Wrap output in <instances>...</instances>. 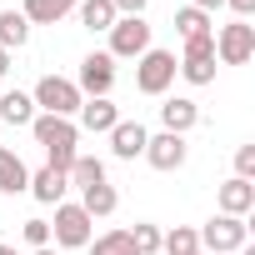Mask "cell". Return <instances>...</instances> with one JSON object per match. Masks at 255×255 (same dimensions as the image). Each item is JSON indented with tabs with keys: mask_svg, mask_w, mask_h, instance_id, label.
I'll use <instances>...</instances> for the list:
<instances>
[{
	"mask_svg": "<svg viewBox=\"0 0 255 255\" xmlns=\"http://www.w3.org/2000/svg\"><path fill=\"white\" fill-rule=\"evenodd\" d=\"M30 135H35V145L45 150V165H55V170H70V160L80 155V150H75V140H80V125H75V120L35 115V120H30Z\"/></svg>",
	"mask_w": 255,
	"mask_h": 255,
	"instance_id": "cell-1",
	"label": "cell"
},
{
	"mask_svg": "<svg viewBox=\"0 0 255 255\" xmlns=\"http://www.w3.org/2000/svg\"><path fill=\"white\" fill-rule=\"evenodd\" d=\"M50 240L60 250H85L95 240V220L80 210V200H60L55 205V220H50Z\"/></svg>",
	"mask_w": 255,
	"mask_h": 255,
	"instance_id": "cell-2",
	"label": "cell"
},
{
	"mask_svg": "<svg viewBox=\"0 0 255 255\" xmlns=\"http://www.w3.org/2000/svg\"><path fill=\"white\" fill-rule=\"evenodd\" d=\"M150 50V25H145V15H115V25H110V60H140Z\"/></svg>",
	"mask_w": 255,
	"mask_h": 255,
	"instance_id": "cell-3",
	"label": "cell"
},
{
	"mask_svg": "<svg viewBox=\"0 0 255 255\" xmlns=\"http://www.w3.org/2000/svg\"><path fill=\"white\" fill-rule=\"evenodd\" d=\"M35 105H40V115H60V120H70L75 110H80V90H75V80H65V75H40V85H35V95H30Z\"/></svg>",
	"mask_w": 255,
	"mask_h": 255,
	"instance_id": "cell-4",
	"label": "cell"
},
{
	"mask_svg": "<svg viewBox=\"0 0 255 255\" xmlns=\"http://www.w3.org/2000/svg\"><path fill=\"white\" fill-rule=\"evenodd\" d=\"M170 85H175V55L150 45V50L135 60V90H140V95H165Z\"/></svg>",
	"mask_w": 255,
	"mask_h": 255,
	"instance_id": "cell-5",
	"label": "cell"
},
{
	"mask_svg": "<svg viewBox=\"0 0 255 255\" xmlns=\"http://www.w3.org/2000/svg\"><path fill=\"white\" fill-rule=\"evenodd\" d=\"M175 75H185L190 85H210L215 80V35L185 40V55L175 60Z\"/></svg>",
	"mask_w": 255,
	"mask_h": 255,
	"instance_id": "cell-6",
	"label": "cell"
},
{
	"mask_svg": "<svg viewBox=\"0 0 255 255\" xmlns=\"http://www.w3.org/2000/svg\"><path fill=\"white\" fill-rule=\"evenodd\" d=\"M195 235H200V250H215V255L250 245V225L235 220V215H215V220H205V230H195Z\"/></svg>",
	"mask_w": 255,
	"mask_h": 255,
	"instance_id": "cell-7",
	"label": "cell"
},
{
	"mask_svg": "<svg viewBox=\"0 0 255 255\" xmlns=\"http://www.w3.org/2000/svg\"><path fill=\"white\" fill-rule=\"evenodd\" d=\"M250 55H255V25H250V20L220 25V35H215V60H220V65H245Z\"/></svg>",
	"mask_w": 255,
	"mask_h": 255,
	"instance_id": "cell-8",
	"label": "cell"
},
{
	"mask_svg": "<svg viewBox=\"0 0 255 255\" xmlns=\"http://www.w3.org/2000/svg\"><path fill=\"white\" fill-rule=\"evenodd\" d=\"M110 85H115V60L105 55V50H90L85 60H80V75H75V90L90 100V95H110Z\"/></svg>",
	"mask_w": 255,
	"mask_h": 255,
	"instance_id": "cell-9",
	"label": "cell"
},
{
	"mask_svg": "<svg viewBox=\"0 0 255 255\" xmlns=\"http://www.w3.org/2000/svg\"><path fill=\"white\" fill-rule=\"evenodd\" d=\"M185 155H190V150H185V135L160 130V135H150V140H145V160H150L155 170H165V175H170V170H180V165H185Z\"/></svg>",
	"mask_w": 255,
	"mask_h": 255,
	"instance_id": "cell-10",
	"label": "cell"
},
{
	"mask_svg": "<svg viewBox=\"0 0 255 255\" xmlns=\"http://www.w3.org/2000/svg\"><path fill=\"white\" fill-rule=\"evenodd\" d=\"M145 140H150V130H145L140 120H115L110 155H115V160H135V155H145Z\"/></svg>",
	"mask_w": 255,
	"mask_h": 255,
	"instance_id": "cell-11",
	"label": "cell"
},
{
	"mask_svg": "<svg viewBox=\"0 0 255 255\" xmlns=\"http://www.w3.org/2000/svg\"><path fill=\"white\" fill-rule=\"evenodd\" d=\"M160 125L170 135H190L195 125H200V105L190 100V95H170L165 105H160Z\"/></svg>",
	"mask_w": 255,
	"mask_h": 255,
	"instance_id": "cell-12",
	"label": "cell"
},
{
	"mask_svg": "<svg viewBox=\"0 0 255 255\" xmlns=\"http://www.w3.org/2000/svg\"><path fill=\"white\" fill-rule=\"evenodd\" d=\"M80 125L85 130H95V135H110L115 130V120H120V110L110 105V95H90V100H80Z\"/></svg>",
	"mask_w": 255,
	"mask_h": 255,
	"instance_id": "cell-13",
	"label": "cell"
},
{
	"mask_svg": "<svg viewBox=\"0 0 255 255\" xmlns=\"http://www.w3.org/2000/svg\"><path fill=\"white\" fill-rule=\"evenodd\" d=\"M40 205H60L65 200V190H70V180H65V170H55V165H40L35 175H30V185H25Z\"/></svg>",
	"mask_w": 255,
	"mask_h": 255,
	"instance_id": "cell-14",
	"label": "cell"
},
{
	"mask_svg": "<svg viewBox=\"0 0 255 255\" xmlns=\"http://www.w3.org/2000/svg\"><path fill=\"white\" fill-rule=\"evenodd\" d=\"M250 210H255V185H250V180H240V175H230V180L220 185V215L245 220Z\"/></svg>",
	"mask_w": 255,
	"mask_h": 255,
	"instance_id": "cell-15",
	"label": "cell"
},
{
	"mask_svg": "<svg viewBox=\"0 0 255 255\" xmlns=\"http://www.w3.org/2000/svg\"><path fill=\"white\" fill-rule=\"evenodd\" d=\"M115 205H120V195H115V185H110V180H100V185L80 190V210H85L90 220H105V215H115Z\"/></svg>",
	"mask_w": 255,
	"mask_h": 255,
	"instance_id": "cell-16",
	"label": "cell"
},
{
	"mask_svg": "<svg viewBox=\"0 0 255 255\" xmlns=\"http://www.w3.org/2000/svg\"><path fill=\"white\" fill-rule=\"evenodd\" d=\"M70 10H75V0H25V5H20L25 25H55V20H65Z\"/></svg>",
	"mask_w": 255,
	"mask_h": 255,
	"instance_id": "cell-17",
	"label": "cell"
},
{
	"mask_svg": "<svg viewBox=\"0 0 255 255\" xmlns=\"http://www.w3.org/2000/svg\"><path fill=\"white\" fill-rule=\"evenodd\" d=\"M25 185H30L25 160H20L15 150H5V145H0V195H20Z\"/></svg>",
	"mask_w": 255,
	"mask_h": 255,
	"instance_id": "cell-18",
	"label": "cell"
},
{
	"mask_svg": "<svg viewBox=\"0 0 255 255\" xmlns=\"http://www.w3.org/2000/svg\"><path fill=\"white\" fill-rule=\"evenodd\" d=\"M0 120H5V125H30L35 120V100L25 90H5V95H0Z\"/></svg>",
	"mask_w": 255,
	"mask_h": 255,
	"instance_id": "cell-19",
	"label": "cell"
},
{
	"mask_svg": "<svg viewBox=\"0 0 255 255\" xmlns=\"http://www.w3.org/2000/svg\"><path fill=\"white\" fill-rule=\"evenodd\" d=\"M65 180H70V185H80V190H90V185H100V180H105V160H100V155H75V160H70V170H65Z\"/></svg>",
	"mask_w": 255,
	"mask_h": 255,
	"instance_id": "cell-20",
	"label": "cell"
},
{
	"mask_svg": "<svg viewBox=\"0 0 255 255\" xmlns=\"http://www.w3.org/2000/svg\"><path fill=\"white\" fill-rule=\"evenodd\" d=\"M30 40V25L20 10H0V50H20Z\"/></svg>",
	"mask_w": 255,
	"mask_h": 255,
	"instance_id": "cell-21",
	"label": "cell"
},
{
	"mask_svg": "<svg viewBox=\"0 0 255 255\" xmlns=\"http://www.w3.org/2000/svg\"><path fill=\"white\" fill-rule=\"evenodd\" d=\"M175 30H180V40H200V35H215L210 15H205V10H195V5L175 10Z\"/></svg>",
	"mask_w": 255,
	"mask_h": 255,
	"instance_id": "cell-22",
	"label": "cell"
},
{
	"mask_svg": "<svg viewBox=\"0 0 255 255\" xmlns=\"http://www.w3.org/2000/svg\"><path fill=\"white\" fill-rule=\"evenodd\" d=\"M90 255H140L130 230H105L100 240H90Z\"/></svg>",
	"mask_w": 255,
	"mask_h": 255,
	"instance_id": "cell-23",
	"label": "cell"
},
{
	"mask_svg": "<svg viewBox=\"0 0 255 255\" xmlns=\"http://www.w3.org/2000/svg\"><path fill=\"white\" fill-rule=\"evenodd\" d=\"M160 250L165 255H200V235L190 225H175L170 235H160Z\"/></svg>",
	"mask_w": 255,
	"mask_h": 255,
	"instance_id": "cell-24",
	"label": "cell"
},
{
	"mask_svg": "<svg viewBox=\"0 0 255 255\" xmlns=\"http://www.w3.org/2000/svg\"><path fill=\"white\" fill-rule=\"evenodd\" d=\"M80 25L85 30H110L115 25V5H110V0H85V5H80Z\"/></svg>",
	"mask_w": 255,
	"mask_h": 255,
	"instance_id": "cell-25",
	"label": "cell"
},
{
	"mask_svg": "<svg viewBox=\"0 0 255 255\" xmlns=\"http://www.w3.org/2000/svg\"><path fill=\"white\" fill-rule=\"evenodd\" d=\"M130 240H135V250H140V255H155V250H160V225L140 220V225L130 230Z\"/></svg>",
	"mask_w": 255,
	"mask_h": 255,
	"instance_id": "cell-26",
	"label": "cell"
},
{
	"mask_svg": "<svg viewBox=\"0 0 255 255\" xmlns=\"http://www.w3.org/2000/svg\"><path fill=\"white\" fill-rule=\"evenodd\" d=\"M20 235H25L35 250H45V245H50V220H25V225H20Z\"/></svg>",
	"mask_w": 255,
	"mask_h": 255,
	"instance_id": "cell-27",
	"label": "cell"
},
{
	"mask_svg": "<svg viewBox=\"0 0 255 255\" xmlns=\"http://www.w3.org/2000/svg\"><path fill=\"white\" fill-rule=\"evenodd\" d=\"M235 175H240V180L255 175V145H240V150H235Z\"/></svg>",
	"mask_w": 255,
	"mask_h": 255,
	"instance_id": "cell-28",
	"label": "cell"
},
{
	"mask_svg": "<svg viewBox=\"0 0 255 255\" xmlns=\"http://www.w3.org/2000/svg\"><path fill=\"white\" fill-rule=\"evenodd\" d=\"M110 5H115V15H145L150 0H110Z\"/></svg>",
	"mask_w": 255,
	"mask_h": 255,
	"instance_id": "cell-29",
	"label": "cell"
},
{
	"mask_svg": "<svg viewBox=\"0 0 255 255\" xmlns=\"http://www.w3.org/2000/svg\"><path fill=\"white\" fill-rule=\"evenodd\" d=\"M225 5H230L240 20H250V15H255V0H225Z\"/></svg>",
	"mask_w": 255,
	"mask_h": 255,
	"instance_id": "cell-30",
	"label": "cell"
},
{
	"mask_svg": "<svg viewBox=\"0 0 255 255\" xmlns=\"http://www.w3.org/2000/svg\"><path fill=\"white\" fill-rule=\"evenodd\" d=\"M190 5H195V10H205V15H210V10H220V5H225V0H190Z\"/></svg>",
	"mask_w": 255,
	"mask_h": 255,
	"instance_id": "cell-31",
	"label": "cell"
},
{
	"mask_svg": "<svg viewBox=\"0 0 255 255\" xmlns=\"http://www.w3.org/2000/svg\"><path fill=\"white\" fill-rule=\"evenodd\" d=\"M5 70H10V50H0V80H5Z\"/></svg>",
	"mask_w": 255,
	"mask_h": 255,
	"instance_id": "cell-32",
	"label": "cell"
},
{
	"mask_svg": "<svg viewBox=\"0 0 255 255\" xmlns=\"http://www.w3.org/2000/svg\"><path fill=\"white\" fill-rule=\"evenodd\" d=\"M0 255H20V250H15V245H0Z\"/></svg>",
	"mask_w": 255,
	"mask_h": 255,
	"instance_id": "cell-33",
	"label": "cell"
},
{
	"mask_svg": "<svg viewBox=\"0 0 255 255\" xmlns=\"http://www.w3.org/2000/svg\"><path fill=\"white\" fill-rule=\"evenodd\" d=\"M35 255H55V245H45V250H35Z\"/></svg>",
	"mask_w": 255,
	"mask_h": 255,
	"instance_id": "cell-34",
	"label": "cell"
}]
</instances>
